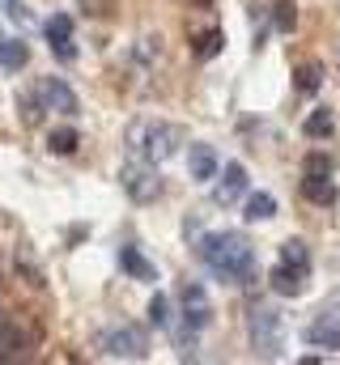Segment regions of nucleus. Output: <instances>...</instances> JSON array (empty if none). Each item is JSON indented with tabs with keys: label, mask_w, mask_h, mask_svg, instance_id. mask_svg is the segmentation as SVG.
<instances>
[{
	"label": "nucleus",
	"mask_w": 340,
	"mask_h": 365,
	"mask_svg": "<svg viewBox=\"0 0 340 365\" xmlns=\"http://www.w3.org/2000/svg\"><path fill=\"white\" fill-rule=\"evenodd\" d=\"M196 259L213 276H221L226 284H251L255 280V251L247 242V234H239V230L204 234L196 242Z\"/></svg>",
	"instance_id": "f257e3e1"
},
{
	"label": "nucleus",
	"mask_w": 340,
	"mask_h": 365,
	"mask_svg": "<svg viewBox=\"0 0 340 365\" xmlns=\"http://www.w3.org/2000/svg\"><path fill=\"white\" fill-rule=\"evenodd\" d=\"M179 140H183V128L162 123V119H132L128 123V149H132V158H145L154 166L179 153Z\"/></svg>",
	"instance_id": "f03ea898"
},
{
	"label": "nucleus",
	"mask_w": 340,
	"mask_h": 365,
	"mask_svg": "<svg viewBox=\"0 0 340 365\" xmlns=\"http://www.w3.org/2000/svg\"><path fill=\"white\" fill-rule=\"evenodd\" d=\"M247 336H251L259 357H268V361L281 357V349H285V314L272 302H255L251 314H247Z\"/></svg>",
	"instance_id": "7ed1b4c3"
},
{
	"label": "nucleus",
	"mask_w": 340,
	"mask_h": 365,
	"mask_svg": "<svg viewBox=\"0 0 340 365\" xmlns=\"http://www.w3.org/2000/svg\"><path fill=\"white\" fill-rule=\"evenodd\" d=\"M94 349H98L102 357H119V361H145V357H149V336H145V327H128V323H119V327H106V331H98Z\"/></svg>",
	"instance_id": "20e7f679"
},
{
	"label": "nucleus",
	"mask_w": 340,
	"mask_h": 365,
	"mask_svg": "<svg viewBox=\"0 0 340 365\" xmlns=\"http://www.w3.org/2000/svg\"><path fill=\"white\" fill-rule=\"evenodd\" d=\"M119 187L128 191L132 204H154V200L162 195V175H158L154 162H145V158H128L124 170H119Z\"/></svg>",
	"instance_id": "39448f33"
},
{
	"label": "nucleus",
	"mask_w": 340,
	"mask_h": 365,
	"mask_svg": "<svg viewBox=\"0 0 340 365\" xmlns=\"http://www.w3.org/2000/svg\"><path fill=\"white\" fill-rule=\"evenodd\" d=\"M179 319L196 331H204L213 323V302H209V289L200 280H183L179 284Z\"/></svg>",
	"instance_id": "423d86ee"
},
{
	"label": "nucleus",
	"mask_w": 340,
	"mask_h": 365,
	"mask_svg": "<svg viewBox=\"0 0 340 365\" xmlns=\"http://www.w3.org/2000/svg\"><path fill=\"white\" fill-rule=\"evenodd\" d=\"M34 93H39L43 110H56V115H64V119H73V115L81 110V98H77V90H73L64 77H43V81L34 86Z\"/></svg>",
	"instance_id": "0eeeda50"
},
{
	"label": "nucleus",
	"mask_w": 340,
	"mask_h": 365,
	"mask_svg": "<svg viewBox=\"0 0 340 365\" xmlns=\"http://www.w3.org/2000/svg\"><path fill=\"white\" fill-rule=\"evenodd\" d=\"M43 34H47L51 51H56V60H64V64L77 60V47H73V17H69V13H51V17L43 21Z\"/></svg>",
	"instance_id": "6e6552de"
},
{
	"label": "nucleus",
	"mask_w": 340,
	"mask_h": 365,
	"mask_svg": "<svg viewBox=\"0 0 340 365\" xmlns=\"http://www.w3.org/2000/svg\"><path fill=\"white\" fill-rule=\"evenodd\" d=\"M243 195H247V166H243V162L221 166V179H217V187H213V204L230 208V204H239Z\"/></svg>",
	"instance_id": "1a4fd4ad"
},
{
	"label": "nucleus",
	"mask_w": 340,
	"mask_h": 365,
	"mask_svg": "<svg viewBox=\"0 0 340 365\" xmlns=\"http://www.w3.org/2000/svg\"><path fill=\"white\" fill-rule=\"evenodd\" d=\"M306 344H315V349H340V314L336 310H324L306 327Z\"/></svg>",
	"instance_id": "9d476101"
},
{
	"label": "nucleus",
	"mask_w": 340,
	"mask_h": 365,
	"mask_svg": "<svg viewBox=\"0 0 340 365\" xmlns=\"http://www.w3.org/2000/svg\"><path fill=\"white\" fill-rule=\"evenodd\" d=\"M187 170H191V179L196 182H213L217 179V170H221L217 149H213V145H191V153H187Z\"/></svg>",
	"instance_id": "9b49d317"
},
{
	"label": "nucleus",
	"mask_w": 340,
	"mask_h": 365,
	"mask_svg": "<svg viewBox=\"0 0 340 365\" xmlns=\"http://www.w3.org/2000/svg\"><path fill=\"white\" fill-rule=\"evenodd\" d=\"M268 284H272V293H281V297H302V293H306V272H298V268H289V264H276L272 276H268Z\"/></svg>",
	"instance_id": "f8f14e48"
},
{
	"label": "nucleus",
	"mask_w": 340,
	"mask_h": 365,
	"mask_svg": "<svg viewBox=\"0 0 340 365\" xmlns=\"http://www.w3.org/2000/svg\"><path fill=\"white\" fill-rule=\"evenodd\" d=\"M302 195H306L311 204H319V208H332V204L340 200L332 175H306V179H302Z\"/></svg>",
	"instance_id": "ddd939ff"
},
{
	"label": "nucleus",
	"mask_w": 340,
	"mask_h": 365,
	"mask_svg": "<svg viewBox=\"0 0 340 365\" xmlns=\"http://www.w3.org/2000/svg\"><path fill=\"white\" fill-rule=\"evenodd\" d=\"M119 268L132 276V280H145V284H154V280H158V268H154V259H145L136 247H124V251H119Z\"/></svg>",
	"instance_id": "4468645a"
},
{
	"label": "nucleus",
	"mask_w": 340,
	"mask_h": 365,
	"mask_svg": "<svg viewBox=\"0 0 340 365\" xmlns=\"http://www.w3.org/2000/svg\"><path fill=\"white\" fill-rule=\"evenodd\" d=\"M30 64V51H26V43L21 38H9L4 30H0V68H9V73H21Z\"/></svg>",
	"instance_id": "2eb2a0df"
},
{
	"label": "nucleus",
	"mask_w": 340,
	"mask_h": 365,
	"mask_svg": "<svg viewBox=\"0 0 340 365\" xmlns=\"http://www.w3.org/2000/svg\"><path fill=\"white\" fill-rule=\"evenodd\" d=\"M302 132H306L311 140H328V136L336 132V119H332V110H328V106L311 110V115H306V123H302Z\"/></svg>",
	"instance_id": "dca6fc26"
},
{
	"label": "nucleus",
	"mask_w": 340,
	"mask_h": 365,
	"mask_svg": "<svg viewBox=\"0 0 340 365\" xmlns=\"http://www.w3.org/2000/svg\"><path fill=\"white\" fill-rule=\"evenodd\" d=\"M276 264H289V268H298V272H311V251H306V242H302V238L281 242V259H276Z\"/></svg>",
	"instance_id": "f3484780"
},
{
	"label": "nucleus",
	"mask_w": 340,
	"mask_h": 365,
	"mask_svg": "<svg viewBox=\"0 0 340 365\" xmlns=\"http://www.w3.org/2000/svg\"><path fill=\"white\" fill-rule=\"evenodd\" d=\"M272 212H276V200H272L268 191H251V195L243 200V217H247V221H268Z\"/></svg>",
	"instance_id": "a211bd4d"
},
{
	"label": "nucleus",
	"mask_w": 340,
	"mask_h": 365,
	"mask_svg": "<svg viewBox=\"0 0 340 365\" xmlns=\"http://www.w3.org/2000/svg\"><path fill=\"white\" fill-rule=\"evenodd\" d=\"M294 86H298V93H319L324 68H319V64H298V68H294Z\"/></svg>",
	"instance_id": "6ab92c4d"
},
{
	"label": "nucleus",
	"mask_w": 340,
	"mask_h": 365,
	"mask_svg": "<svg viewBox=\"0 0 340 365\" xmlns=\"http://www.w3.org/2000/svg\"><path fill=\"white\" fill-rule=\"evenodd\" d=\"M17 349H21V331L9 323V314L0 310V361H9V357H17Z\"/></svg>",
	"instance_id": "aec40b11"
},
{
	"label": "nucleus",
	"mask_w": 340,
	"mask_h": 365,
	"mask_svg": "<svg viewBox=\"0 0 340 365\" xmlns=\"http://www.w3.org/2000/svg\"><path fill=\"white\" fill-rule=\"evenodd\" d=\"M221 47H226V34H221V30H204V34H196V56H200V60L221 56Z\"/></svg>",
	"instance_id": "412c9836"
},
{
	"label": "nucleus",
	"mask_w": 340,
	"mask_h": 365,
	"mask_svg": "<svg viewBox=\"0 0 340 365\" xmlns=\"http://www.w3.org/2000/svg\"><path fill=\"white\" fill-rule=\"evenodd\" d=\"M77 145H81V140H77V132H73V128H56V132L47 136V149H51V153H60V158H64V153H77Z\"/></svg>",
	"instance_id": "4be33fe9"
},
{
	"label": "nucleus",
	"mask_w": 340,
	"mask_h": 365,
	"mask_svg": "<svg viewBox=\"0 0 340 365\" xmlns=\"http://www.w3.org/2000/svg\"><path fill=\"white\" fill-rule=\"evenodd\" d=\"M272 21H276V30H285V34H289V30L298 26V13H294V0H276V4H272Z\"/></svg>",
	"instance_id": "5701e85b"
},
{
	"label": "nucleus",
	"mask_w": 340,
	"mask_h": 365,
	"mask_svg": "<svg viewBox=\"0 0 340 365\" xmlns=\"http://www.w3.org/2000/svg\"><path fill=\"white\" fill-rule=\"evenodd\" d=\"M149 323H154V327H170V297L166 293H154V302H149Z\"/></svg>",
	"instance_id": "b1692460"
},
{
	"label": "nucleus",
	"mask_w": 340,
	"mask_h": 365,
	"mask_svg": "<svg viewBox=\"0 0 340 365\" xmlns=\"http://www.w3.org/2000/svg\"><path fill=\"white\" fill-rule=\"evenodd\" d=\"M0 9H4V13L17 21V26H26V30H30V26H39V21H34V13H30L21 0H0Z\"/></svg>",
	"instance_id": "393cba45"
},
{
	"label": "nucleus",
	"mask_w": 340,
	"mask_h": 365,
	"mask_svg": "<svg viewBox=\"0 0 340 365\" xmlns=\"http://www.w3.org/2000/svg\"><path fill=\"white\" fill-rule=\"evenodd\" d=\"M302 170H306V175H332V158H328V153H306Z\"/></svg>",
	"instance_id": "a878e982"
},
{
	"label": "nucleus",
	"mask_w": 340,
	"mask_h": 365,
	"mask_svg": "<svg viewBox=\"0 0 340 365\" xmlns=\"http://www.w3.org/2000/svg\"><path fill=\"white\" fill-rule=\"evenodd\" d=\"M77 4H81V9L89 13V17H102V13L111 9V0H77Z\"/></svg>",
	"instance_id": "bb28decb"
},
{
	"label": "nucleus",
	"mask_w": 340,
	"mask_h": 365,
	"mask_svg": "<svg viewBox=\"0 0 340 365\" xmlns=\"http://www.w3.org/2000/svg\"><path fill=\"white\" fill-rule=\"evenodd\" d=\"M200 4H213V0H200Z\"/></svg>",
	"instance_id": "cd10ccee"
}]
</instances>
